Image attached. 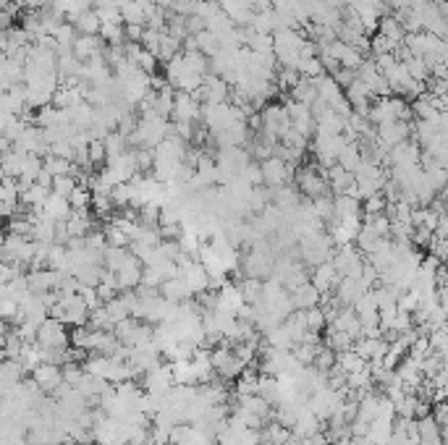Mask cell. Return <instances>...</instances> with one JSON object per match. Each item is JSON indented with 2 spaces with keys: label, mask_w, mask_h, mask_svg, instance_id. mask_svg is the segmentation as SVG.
Here are the masks:
<instances>
[{
  "label": "cell",
  "mask_w": 448,
  "mask_h": 445,
  "mask_svg": "<svg viewBox=\"0 0 448 445\" xmlns=\"http://www.w3.org/2000/svg\"><path fill=\"white\" fill-rule=\"evenodd\" d=\"M160 293H163L165 299L171 301H192L197 296L194 288H192V283H189L187 278H171V281H165L163 286H160Z\"/></svg>",
  "instance_id": "13"
},
{
  "label": "cell",
  "mask_w": 448,
  "mask_h": 445,
  "mask_svg": "<svg viewBox=\"0 0 448 445\" xmlns=\"http://www.w3.org/2000/svg\"><path fill=\"white\" fill-rule=\"evenodd\" d=\"M443 440H446V445H448V424H443Z\"/></svg>",
  "instance_id": "40"
},
{
  "label": "cell",
  "mask_w": 448,
  "mask_h": 445,
  "mask_svg": "<svg viewBox=\"0 0 448 445\" xmlns=\"http://www.w3.org/2000/svg\"><path fill=\"white\" fill-rule=\"evenodd\" d=\"M393 419H375L370 424V432L367 437L373 440V445H391V437H393Z\"/></svg>",
  "instance_id": "19"
},
{
  "label": "cell",
  "mask_w": 448,
  "mask_h": 445,
  "mask_svg": "<svg viewBox=\"0 0 448 445\" xmlns=\"http://www.w3.org/2000/svg\"><path fill=\"white\" fill-rule=\"evenodd\" d=\"M129 259H131L129 246H108L105 254H103V265H105V270H110V273H118Z\"/></svg>",
  "instance_id": "17"
},
{
  "label": "cell",
  "mask_w": 448,
  "mask_h": 445,
  "mask_svg": "<svg viewBox=\"0 0 448 445\" xmlns=\"http://www.w3.org/2000/svg\"><path fill=\"white\" fill-rule=\"evenodd\" d=\"M71 212H73V207H71V202H68L66 197L50 194V199L45 202V210H42V215L58 223V220H68V218H71Z\"/></svg>",
  "instance_id": "14"
},
{
  "label": "cell",
  "mask_w": 448,
  "mask_h": 445,
  "mask_svg": "<svg viewBox=\"0 0 448 445\" xmlns=\"http://www.w3.org/2000/svg\"><path fill=\"white\" fill-rule=\"evenodd\" d=\"M351 445H373V440L370 437H351Z\"/></svg>",
  "instance_id": "38"
},
{
  "label": "cell",
  "mask_w": 448,
  "mask_h": 445,
  "mask_svg": "<svg viewBox=\"0 0 448 445\" xmlns=\"http://www.w3.org/2000/svg\"><path fill=\"white\" fill-rule=\"evenodd\" d=\"M45 170H50L53 176H73V165L68 157H56V155H48L45 160Z\"/></svg>",
  "instance_id": "28"
},
{
  "label": "cell",
  "mask_w": 448,
  "mask_h": 445,
  "mask_svg": "<svg viewBox=\"0 0 448 445\" xmlns=\"http://www.w3.org/2000/svg\"><path fill=\"white\" fill-rule=\"evenodd\" d=\"M312 207H315V215H318L323 223L335 218V199H330V197H318V199H312Z\"/></svg>",
  "instance_id": "30"
},
{
  "label": "cell",
  "mask_w": 448,
  "mask_h": 445,
  "mask_svg": "<svg viewBox=\"0 0 448 445\" xmlns=\"http://www.w3.org/2000/svg\"><path fill=\"white\" fill-rule=\"evenodd\" d=\"M373 286L367 283L365 278H341V283L335 288V299L341 301L343 307H354Z\"/></svg>",
  "instance_id": "6"
},
{
  "label": "cell",
  "mask_w": 448,
  "mask_h": 445,
  "mask_svg": "<svg viewBox=\"0 0 448 445\" xmlns=\"http://www.w3.org/2000/svg\"><path fill=\"white\" fill-rule=\"evenodd\" d=\"M92 199H95V197H92L90 189H82V187H76V192L68 197V202H71L73 210H90Z\"/></svg>",
  "instance_id": "35"
},
{
  "label": "cell",
  "mask_w": 448,
  "mask_h": 445,
  "mask_svg": "<svg viewBox=\"0 0 448 445\" xmlns=\"http://www.w3.org/2000/svg\"><path fill=\"white\" fill-rule=\"evenodd\" d=\"M335 365L341 367L343 372H346V377H349V375L359 372V370H365L370 362H365V359H362V356H359L357 351L351 348V351H341V354H338V362H335Z\"/></svg>",
  "instance_id": "24"
},
{
  "label": "cell",
  "mask_w": 448,
  "mask_h": 445,
  "mask_svg": "<svg viewBox=\"0 0 448 445\" xmlns=\"http://www.w3.org/2000/svg\"><path fill=\"white\" fill-rule=\"evenodd\" d=\"M283 445H302V437H299V435H293V432H291V437H288V440H286Z\"/></svg>",
  "instance_id": "39"
},
{
  "label": "cell",
  "mask_w": 448,
  "mask_h": 445,
  "mask_svg": "<svg viewBox=\"0 0 448 445\" xmlns=\"http://www.w3.org/2000/svg\"><path fill=\"white\" fill-rule=\"evenodd\" d=\"M260 370H244L236 380V396H260Z\"/></svg>",
  "instance_id": "20"
},
{
  "label": "cell",
  "mask_w": 448,
  "mask_h": 445,
  "mask_svg": "<svg viewBox=\"0 0 448 445\" xmlns=\"http://www.w3.org/2000/svg\"><path fill=\"white\" fill-rule=\"evenodd\" d=\"M262 432V445H283L288 437H291V432L293 429H288V427H283L281 422H270V424H265V427L260 429Z\"/></svg>",
  "instance_id": "18"
},
{
  "label": "cell",
  "mask_w": 448,
  "mask_h": 445,
  "mask_svg": "<svg viewBox=\"0 0 448 445\" xmlns=\"http://www.w3.org/2000/svg\"><path fill=\"white\" fill-rule=\"evenodd\" d=\"M34 382L42 388V393L45 396H53L61 385H63V367H58V365H40L37 370L32 372Z\"/></svg>",
  "instance_id": "9"
},
{
  "label": "cell",
  "mask_w": 448,
  "mask_h": 445,
  "mask_svg": "<svg viewBox=\"0 0 448 445\" xmlns=\"http://www.w3.org/2000/svg\"><path fill=\"white\" fill-rule=\"evenodd\" d=\"M110 199H113L115 207H129V204L134 202V187H131V184H118V187H113V192H110Z\"/></svg>",
  "instance_id": "32"
},
{
  "label": "cell",
  "mask_w": 448,
  "mask_h": 445,
  "mask_svg": "<svg viewBox=\"0 0 448 445\" xmlns=\"http://www.w3.org/2000/svg\"><path fill=\"white\" fill-rule=\"evenodd\" d=\"M273 204H276L283 215H288V212H293L296 207H299V194L288 187H281L273 192Z\"/></svg>",
  "instance_id": "21"
},
{
  "label": "cell",
  "mask_w": 448,
  "mask_h": 445,
  "mask_svg": "<svg viewBox=\"0 0 448 445\" xmlns=\"http://www.w3.org/2000/svg\"><path fill=\"white\" fill-rule=\"evenodd\" d=\"M291 178V168H288V162L283 157H268V160H262V181L273 189H281Z\"/></svg>",
  "instance_id": "7"
},
{
  "label": "cell",
  "mask_w": 448,
  "mask_h": 445,
  "mask_svg": "<svg viewBox=\"0 0 448 445\" xmlns=\"http://www.w3.org/2000/svg\"><path fill=\"white\" fill-rule=\"evenodd\" d=\"M173 110H176V118H179V121L189 123L192 118H197L194 98H189L187 92H184V95H179V98H176V108H173Z\"/></svg>",
  "instance_id": "26"
},
{
  "label": "cell",
  "mask_w": 448,
  "mask_h": 445,
  "mask_svg": "<svg viewBox=\"0 0 448 445\" xmlns=\"http://www.w3.org/2000/svg\"><path fill=\"white\" fill-rule=\"evenodd\" d=\"M291 301H293V309H299V312H307L312 307H320L323 304V293L318 291V286L312 283V278L307 283H302L299 288H293L291 291Z\"/></svg>",
  "instance_id": "11"
},
{
  "label": "cell",
  "mask_w": 448,
  "mask_h": 445,
  "mask_svg": "<svg viewBox=\"0 0 448 445\" xmlns=\"http://www.w3.org/2000/svg\"><path fill=\"white\" fill-rule=\"evenodd\" d=\"M66 223H68V236H71V239H84V236L92 231L90 210H73L71 218L66 220Z\"/></svg>",
  "instance_id": "16"
},
{
  "label": "cell",
  "mask_w": 448,
  "mask_h": 445,
  "mask_svg": "<svg viewBox=\"0 0 448 445\" xmlns=\"http://www.w3.org/2000/svg\"><path fill=\"white\" fill-rule=\"evenodd\" d=\"M443 270H446V273H448V259H446V262H443Z\"/></svg>",
  "instance_id": "41"
},
{
  "label": "cell",
  "mask_w": 448,
  "mask_h": 445,
  "mask_svg": "<svg viewBox=\"0 0 448 445\" xmlns=\"http://www.w3.org/2000/svg\"><path fill=\"white\" fill-rule=\"evenodd\" d=\"M142 278H145V262L131 251V259L115 273L118 288H121V291H137L139 286H142Z\"/></svg>",
  "instance_id": "4"
},
{
  "label": "cell",
  "mask_w": 448,
  "mask_h": 445,
  "mask_svg": "<svg viewBox=\"0 0 448 445\" xmlns=\"http://www.w3.org/2000/svg\"><path fill=\"white\" fill-rule=\"evenodd\" d=\"M105 239H108V246H131L129 234H126L123 228L115 226V223H110V226L105 228Z\"/></svg>",
  "instance_id": "33"
},
{
  "label": "cell",
  "mask_w": 448,
  "mask_h": 445,
  "mask_svg": "<svg viewBox=\"0 0 448 445\" xmlns=\"http://www.w3.org/2000/svg\"><path fill=\"white\" fill-rule=\"evenodd\" d=\"M246 301L244 296H241V291H239V286L236 283H226L223 288L218 291V301H215V309L218 312H226V315H239V309L244 307Z\"/></svg>",
  "instance_id": "10"
},
{
  "label": "cell",
  "mask_w": 448,
  "mask_h": 445,
  "mask_svg": "<svg viewBox=\"0 0 448 445\" xmlns=\"http://www.w3.org/2000/svg\"><path fill=\"white\" fill-rule=\"evenodd\" d=\"M362 212H365V207H362L357 197L338 194V199H335V218H354V215H362Z\"/></svg>",
  "instance_id": "22"
},
{
  "label": "cell",
  "mask_w": 448,
  "mask_h": 445,
  "mask_svg": "<svg viewBox=\"0 0 448 445\" xmlns=\"http://www.w3.org/2000/svg\"><path fill=\"white\" fill-rule=\"evenodd\" d=\"M76 187H79V184H76V178L73 176H58L56 181H53V194H61L68 199V197L76 192Z\"/></svg>",
  "instance_id": "34"
},
{
  "label": "cell",
  "mask_w": 448,
  "mask_h": 445,
  "mask_svg": "<svg viewBox=\"0 0 448 445\" xmlns=\"http://www.w3.org/2000/svg\"><path fill=\"white\" fill-rule=\"evenodd\" d=\"M312 283L318 286V291L325 296V293H335L338 283H341V273L335 270V262L333 259H328L323 265H318L312 270Z\"/></svg>",
  "instance_id": "8"
},
{
  "label": "cell",
  "mask_w": 448,
  "mask_h": 445,
  "mask_svg": "<svg viewBox=\"0 0 448 445\" xmlns=\"http://www.w3.org/2000/svg\"><path fill=\"white\" fill-rule=\"evenodd\" d=\"M171 365H173V380H176V385H199V372H197L194 359L171 362Z\"/></svg>",
  "instance_id": "15"
},
{
  "label": "cell",
  "mask_w": 448,
  "mask_h": 445,
  "mask_svg": "<svg viewBox=\"0 0 448 445\" xmlns=\"http://www.w3.org/2000/svg\"><path fill=\"white\" fill-rule=\"evenodd\" d=\"M333 262H335V270L341 273V278H362V273H365V259H362V251H359V246H354V244H343V246H338L333 254Z\"/></svg>",
  "instance_id": "1"
},
{
  "label": "cell",
  "mask_w": 448,
  "mask_h": 445,
  "mask_svg": "<svg viewBox=\"0 0 448 445\" xmlns=\"http://www.w3.org/2000/svg\"><path fill=\"white\" fill-rule=\"evenodd\" d=\"M262 283L265 281H260V278H244L241 283H236L246 304H257L262 299Z\"/></svg>",
  "instance_id": "25"
},
{
  "label": "cell",
  "mask_w": 448,
  "mask_h": 445,
  "mask_svg": "<svg viewBox=\"0 0 448 445\" xmlns=\"http://www.w3.org/2000/svg\"><path fill=\"white\" fill-rule=\"evenodd\" d=\"M302 445H330V437H328V432L323 429V432H315V435L310 437H302Z\"/></svg>",
  "instance_id": "37"
},
{
  "label": "cell",
  "mask_w": 448,
  "mask_h": 445,
  "mask_svg": "<svg viewBox=\"0 0 448 445\" xmlns=\"http://www.w3.org/2000/svg\"><path fill=\"white\" fill-rule=\"evenodd\" d=\"M325 346H330L333 351H351L354 348V338H351L349 333H343V330H335V328H330L328 325V330H325Z\"/></svg>",
  "instance_id": "23"
},
{
  "label": "cell",
  "mask_w": 448,
  "mask_h": 445,
  "mask_svg": "<svg viewBox=\"0 0 448 445\" xmlns=\"http://www.w3.org/2000/svg\"><path fill=\"white\" fill-rule=\"evenodd\" d=\"M365 215H380V212L388 210V202H385V197L383 194H373L370 199H365Z\"/></svg>",
  "instance_id": "36"
},
{
  "label": "cell",
  "mask_w": 448,
  "mask_h": 445,
  "mask_svg": "<svg viewBox=\"0 0 448 445\" xmlns=\"http://www.w3.org/2000/svg\"><path fill=\"white\" fill-rule=\"evenodd\" d=\"M73 56H76V58L98 56V40H95V37H90V34L79 37V40L73 42Z\"/></svg>",
  "instance_id": "31"
},
{
  "label": "cell",
  "mask_w": 448,
  "mask_h": 445,
  "mask_svg": "<svg viewBox=\"0 0 448 445\" xmlns=\"http://www.w3.org/2000/svg\"><path fill=\"white\" fill-rule=\"evenodd\" d=\"M173 385H176V380H173L171 362H163L160 367L142 375V388H145V393H152V396H168Z\"/></svg>",
  "instance_id": "2"
},
{
  "label": "cell",
  "mask_w": 448,
  "mask_h": 445,
  "mask_svg": "<svg viewBox=\"0 0 448 445\" xmlns=\"http://www.w3.org/2000/svg\"><path fill=\"white\" fill-rule=\"evenodd\" d=\"M66 328H68V325H63L61 320L48 317V320L40 325L37 340H40L45 348H68L71 346V333L66 330Z\"/></svg>",
  "instance_id": "3"
},
{
  "label": "cell",
  "mask_w": 448,
  "mask_h": 445,
  "mask_svg": "<svg viewBox=\"0 0 448 445\" xmlns=\"http://www.w3.org/2000/svg\"><path fill=\"white\" fill-rule=\"evenodd\" d=\"M351 309H354L359 317L380 315V309H377V291H375V288H370V291H367L365 296H362V299H359Z\"/></svg>",
  "instance_id": "27"
},
{
  "label": "cell",
  "mask_w": 448,
  "mask_h": 445,
  "mask_svg": "<svg viewBox=\"0 0 448 445\" xmlns=\"http://www.w3.org/2000/svg\"><path fill=\"white\" fill-rule=\"evenodd\" d=\"M328 173H318L315 168H302L296 173V181H299V189L307 199H318V197H325L328 184H325Z\"/></svg>",
  "instance_id": "5"
},
{
  "label": "cell",
  "mask_w": 448,
  "mask_h": 445,
  "mask_svg": "<svg viewBox=\"0 0 448 445\" xmlns=\"http://www.w3.org/2000/svg\"><path fill=\"white\" fill-rule=\"evenodd\" d=\"M304 317H307V328L310 330H318V333H323L330 325V320H328V315H325V309L323 307H312V309H307L304 312Z\"/></svg>",
  "instance_id": "29"
},
{
  "label": "cell",
  "mask_w": 448,
  "mask_h": 445,
  "mask_svg": "<svg viewBox=\"0 0 448 445\" xmlns=\"http://www.w3.org/2000/svg\"><path fill=\"white\" fill-rule=\"evenodd\" d=\"M87 445H98V443H87Z\"/></svg>",
  "instance_id": "42"
},
{
  "label": "cell",
  "mask_w": 448,
  "mask_h": 445,
  "mask_svg": "<svg viewBox=\"0 0 448 445\" xmlns=\"http://www.w3.org/2000/svg\"><path fill=\"white\" fill-rule=\"evenodd\" d=\"M388 340L385 338H359L354 343V351H357L365 362H383L385 354H388Z\"/></svg>",
  "instance_id": "12"
}]
</instances>
